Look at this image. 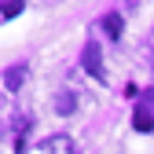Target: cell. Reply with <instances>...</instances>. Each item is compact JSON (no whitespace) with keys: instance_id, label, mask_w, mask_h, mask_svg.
Wrapping results in <instances>:
<instances>
[{"instance_id":"6da1fadb","label":"cell","mask_w":154,"mask_h":154,"mask_svg":"<svg viewBox=\"0 0 154 154\" xmlns=\"http://www.w3.org/2000/svg\"><path fill=\"white\" fill-rule=\"evenodd\" d=\"M85 70H88L92 77H103V63H99V44H95V41H88V44H85Z\"/></svg>"},{"instance_id":"7a4b0ae2","label":"cell","mask_w":154,"mask_h":154,"mask_svg":"<svg viewBox=\"0 0 154 154\" xmlns=\"http://www.w3.org/2000/svg\"><path fill=\"white\" fill-rule=\"evenodd\" d=\"M132 125H136L140 132H150V128H154V110H150V106H140L136 118H132Z\"/></svg>"},{"instance_id":"3957f363","label":"cell","mask_w":154,"mask_h":154,"mask_svg":"<svg viewBox=\"0 0 154 154\" xmlns=\"http://www.w3.org/2000/svg\"><path fill=\"white\" fill-rule=\"evenodd\" d=\"M103 29H106L110 41H118V37H121V15H118V11H110V15L103 18Z\"/></svg>"},{"instance_id":"277c9868","label":"cell","mask_w":154,"mask_h":154,"mask_svg":"<svg viewBox=\"0 0 154 154\" xmlns=\"http://www.w3.org/2000/svg\"><path fill=\"white\" fill-rule=\"evenodd\" d=\"M4 81H8L11 92H15V88H22V81H26V66H11V70L4 73Z\"/></svg>"},{"instance_id":"5b68a950","label":"cell","mask_w":154,"mask_h":154,"mask_svg":"<svg viewBox=\"0 0 154 154\" xmlns=\"http://www.w3.org/2000/svg\"><path fill=\"white\" fill-rule=\"evenodd\" d=\"M55 106H59V114H70L77 106V95L73 92H59V95H55Z\"/></svg>"},{"instance_id":"8992f818","label":"cell","mask_w":154,"mask_h":154,"mask_svg":"<svg viewBox=\"0 0 154 154\" xmlns=\"http://www.w3.org/2000/svg\"><path fill=\"white\" fill-rule=\"evenodd\" d=\"M0 15H4V18H15V15H22V0H8V4L0 8Z\"/></svg>"},{"instance_id":"52a82bcc","label":"cell","mask_w":154,"mask_h":154,"mask_svg":"<svg viewBox=\"0 0 154 154\" xmlns=\"http://www.w3.org/2000/svg\"><path fill=\"white\" fill-rule=\"evenodd\" d=\"M150 70H154V51H150Z\"/></svg>"}]
</instances>
